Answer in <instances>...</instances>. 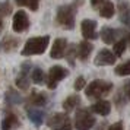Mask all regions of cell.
Wrapping results in <instances>:
<instances>
[{"instance_id": "cell-29", "label": "cell", "mask_w": 130, "mask_h": 130, "mask_svg": "<svg viewBox=\"0 0 130 130\" xmlns=\"http://www.w3.org/2000/svg\"><path fill=\"white\" fill-rule=\"evenodd\" d=\"M123 95L126 101H130V80H126L123 85Z\"/></svg>"}, {"instance_id": "cell-11", "label": "cell", "mask_w": 130, "mask_h": 130, "mask_svg": "<svg viewBox=\"0 0 130 130\" xmlns=\"http://www.w3.org/2000/svg\"><path fill=\"white\" fill-rule=\"evenodd\" d=\"M29 69H31V63H25L22 64V69H21V73H19L18 76H16V86L19 89H22V91H26V89L29 88Z\"/></svg>"}, {"instance_id": "cell-19", "label": "cell", "mask_w": 130, "mask_h": 130, "mask_svg": "<svg viewBox=\"0 0 130 130\" xmlns=\"http://www.w3.org/2000/svg\"><path fill=\"white\" fill-rule=\"evenodd\" d=\"M77 105H80V96L76 95V94L69 95V96L64 100V102H63V108H64V111H72V110L77 108Z\"/></svg>"}, {"instance_id": "cell-10", "label": "cell", "mask_w": 130, "mask_h": 130, "mask_svg": "<svg viewBox=\"0 0 130 130\" xmlns=\"http://www.w3.org/2000/svg\"><path fill=\"white\" fill-rule=\"evenodd\" d=\"M116 60H117V57L114 56L112 51H110L108 48H102L100 53L96 54L94 63L96 66H111L116 63Z\"/></svg>"}, {"instance_id": "cell-4", "label": "cell", "mask_w": 130, "mask_h": 130, "mask_svg": "<svg viewBox=\"0 0 130 130\" xmlns=\"http://www.w3.org/2000/svg\"><path fill=\"white\" fill-rule=\"evenodd\" d=\"M95 124V117L92 116L91 110L79 108L75 116V129L76 130H91Z\"/></svg>"}, {"instance_id": "cell-22", "label": "cell", "mask_w": 130, "mask_h": 130, "mask_svg": "<svg viewBox=\"0 0 130 130\" xmlns=\"http://www.w3.org/2000/svg\"><path fill=\"white\" fill-rule=\"evenodd\" d=\"M6 102L7 104H13V105H16V104H21L22 102V96L16 92V91H13V89H7L6 92Z\"/></svg>"}, {"instance_id": "cell-24", "label": "cell", "mask_w": 130, "mask_h": 130, "mask_svg": "<svg viewBox=\"0 0 130 130\" xmlns=\"http://www.w3.org/2000/svg\"><path fill=\"white\" fill-rule=\"evenodd\" d=\"M77 56V47L76 45H67V50H66L64 57L67 60V63L72 66H75V59Z\"/></svg>"}, {"instance_id": "cell-12", "label": "cell", "mask_w": 130, "mask_h": 130, "mask_svg": "<svg viewBox=\"0 0 130 130\" xmlns=\"http://www.w3.org/2000/svg\"><path fill=\"white\" fill-rule=\"evenodd\" d=\"M66 50H67V41L64 38H57L54 41L53 47H51V51H50V56L51 59H63L66 54Z\"/></svg>"}, {"instance_id": "cell-33", "label": "cell", "mask_w": 130, "mask_h": 130, "mask_svg": "<svg viewBox=\"0 0 130 130\" xmlns=\"http://www.w3.org/2000/svg\"><path fill=\"white\" fill-rule=\"evenodd\" d=\"M15 2H16L18 6H28V3H29L31 0H15Z\"/></svg>"}, {"instance_id": "cell-18", "label": "cell", "mask_w": 130, "mask_h": 130, "mask_svg": "<svg viewBox=\"0 0 130 130\" xmlns=\"http://www.w3.org/2000/svg\"><path fill=\"white\" fill-rule=\"evenodd\" d=\"M92 50H94V45L89 41L79 42V45H77V57L82 60V61H86L89 59L91 53H92Z\"/></svg>"}, {"instance_id": "cell-8", "label": "cell", "mask_w": 130, "mask_h": 130, "mask_svg": "<svg viewBox=\"0 0 130 130\" xmlns=\"http://www.w3.org/2000/svg\"><path fill=\"white\" fill-rule=\"evenodd\" d=\"M80 31H82L83 38L89 41V40H96V22L92 19H83L80 24Z\"/></svg>"}, {"instance_id": "cell-23", "label": "cell", "mask_w": 130, "mask_h": 130, "mask_svg": "<svg viewBox=\"0 0 130 130\" xmlns=\"http://www.w3.org/2000/svg\"><path fill=\"white\" fill-rule=\"evenodd\" d=\"M126 47H127V40H126V38H120L118 41H116L114 42V48H112L114 56H116V57H120V56L124 53Z\"/></svg>"}, {"instance_id": "cell-14", "label": "cell", "mask_w": 130, "mask_h": 130, "mask_svg": "<svg viewBox=\"0 0 130 130\" xmlns=\"http://www.w3.org/2000/svg\"><path fill=\"white\" fill-rule=\"evenodd\" d=\"M26 114H28V118L35 124L37 127L41 126L42 121H44V117H45L44 111L40 110V108H37V107H28L26 105Z\"/></svg>"}, {"instance_id": "cell-2", "label": "cell", "mask_w": 130, "mask_h": 130, "mask_svg": "<svg viewBox=\"0 0 130 130\" xmlns=\"http://www.w3.org/2000/svg\"><path fill=\"white\" fill-rule=\"evenodd\" d=\"M48 42H50V37L48 35L29 38L28 41L25 42V47L22 48L21 54H22V56H35V54H42L45 50H47Z\"/></svg>"}, {"instance_id": "cell-32", "label": "cell", "mask_w": 130, "mask_h": 130, "mask_svg": "<svg viewBox=\"0 0 130 130\" xmlns=\"http://www.w3.org/2000/svg\"><path fill=\"white\" fill-rule=\"evenodd\" d=\"M104 3V0H91V6L92 7H98Z\"/></svg>"}, {"instance_id": "cell-28", "label": "cell", "mask_w": 130, "mask_h": 130, "mask_svg": "<svg viewBox=\"0 0 130 130\" xmlns=\"http://www.w3.org/2000/svg\"><path fill=\"white\" fill-rule=\"evenodd\" d=\"M85 85H86V80H85V77L83 76H79L76 79V82H75V89L76 91H82L85 88Z\"/></svg>"}, {"instance_id": "cell-1", "label": "cell", "mask_w": 130, "mask_h": 130, "mask_svg": "<svg viewBox=\"0 0 130 130\" xmlns=\"http://www.w3.org/2000/svg\"><path fill=\"white\" fill-rule=\"evenodd\" d=\"M76 18V6L75 5H63L56 12V21L64 29H73Z\"/></svg>"}, {"instance_id": "cell-17", "label": "cell", "mask_w": 130, "mask_h": 130, "mask_svg": "<svg viewBox=\"0 0 130 130\" xmlns=\"http://www.w3.org/2000/svg\"><path fill=\"white\" fill-rule=\"evenodd\" d=\"M91 111L95 114H100V116H108L111 111V104L105 100H100L94 105H91Z\"/></svg>"}, {"instance_id": "cell-21", "label": "cell", "mask_w": 130, "mask_h": 130, "mask_svg": "<svg viewBox=\"0 0 130 130\" xmlns=\"http://www.w3.org/2000/svg\"><path fill=\"white\" fill-rule=\"evenodd\" d=\"M31 79L37 85H42V83L45 82V75H44V72H42L41 67H34L31 70Z\"/></svg>"}, {"instance_id": "cell-27", "label": "cell", "mask_w": 130, "mask_h": 130, "mask_svg": "<svg viewBox=\"0 0 130 130\" xmlns=\"http://www.w3.org/2000/svg\"><path fill=\"white\" fill-rule=\"evenodd\" d=\"M12 13V5H10V2H3V3H0V15L2 16H7V15H10Z\"/></svg>"}, {"instance_id": "cell-9", "label": "cell", "mask_w": 130, "mask_h": 130, "mask_svg": "<svg viewBox=\"0 0 130 130\" xmlns=\"http://www.w3.org/2000/svg\"><path fill=\"white\" fill-rule=\"evenodd\" d=\"M101 40L105 42V44H114L116 41H118L121 35H123V31L120 29H114V28H110V26H104L100 32Z\"/></svg>"}, {"instance_id": "cell-30", "label": "cell", "mask_w": 130, "mask_h": 130, "mask_svg": "<svg viewBox=\"0 0 130 130\" xmlns=\"http://www.w3.org/2000/svg\"><path fill=\"white\" fill-rule=\"evenodd\" d=\"M38 6H40V0H31L29 3H28V7L32 12H35L37 9H38Z\"/></svg>"}, {"instance_id": "cell-5", "label": "cell", "mask_w": 130, "mask_h": 130, "mask_svg": "<svg viewBox=\"0 0 130 130\" xmlns=\"http://www.w3.org/2000/svg\"><path fill=\"white\" fill-rule=\"evenodd\" d=\"M69 75V70L61 67V66H53L50 67L48 70V75L45 77V83H47V88L48 89H56L57 85H59L60 80H63L64 77H67Z\"/></svg>"}, {"instance_id": "cell-34", "label": "cell", "mask_w": 130, "mask_h": 130, "mask_svg": "<svg viewBox=\"0 0 130 130\" xmlns=\"http://www.w3.org/2000/svg\"><path fill=\"white\" fill-rule=\"evenodd\" d=\"M126 40H127V44H129V45H130V32H129V34H127V38H126Z\"/></svg>"}, {"instance_id": "cell-20", "label": "cell", "mask_w": 130, "mask_h": 130, "mask_svg": "<svg viewBox=\"0 0 130 130\" xmlns=\"http://www.w3.org/2000/svg\"><path fill=\"white\" fill-rule=\"evenodd\" d=\"M114 13H116V7L112 5L111 2H104L102 5H101V9H100V15L102 18H107L110 19L114 16Z\"/></svg>"}, {"instance_id": "cell-26", "label": "cell", "mask_w": 130, "mask_h": 130, "mask_svg": "<svg viewBox=\"0 0 130 130\" xmlns=\"http://www.w3.org/2000/svg\"><path fill=\"white\" fill-rule=\"evenodd\" d=\"M114 73L117 76H129L130 75V60L129 61H124L121 64H118L116 69H114Z\"/></svg>"}, {"instance_id": "cell-16", "label": "cell", "mask_w": 130, "mask_h": 130, "mask_svg": "<svg viewBox=\"0 0 130 130\" xmlns=\"http://www.w3.org/2000/svg\"><path fill=\"white\" fill-rule=\"evenodd\" d=\"M19 126V120L16 117V114L13 112H7L6 116L3 117L2 123H0V129L2 130H13L15 127Z\"/></svg>"}, {"instance_id": "cell-7", "label": "cell", "mask_w": 130, "mask_h": 130, "mask_svg": "<svg viewBox=\"0 0 130 130\" xmlns=\"http://www.w3.org/2000/svg\"><path fill=\"white\" fill-rule=\"evenodd\" d=\"M29 26V18L24 10H18L13 15V22H12V29L15 32H24Z\"/></svg>"}, {"instance_id": "cell-15", "label": "cell", "mask_w": 130, "mask_h": 130, "mask_svg": "<svg viewBox=\"0 0 130 130\" xmlns=\"http://www.w3.org/2000/svg\"><path fill=\"white\" fill-rule=\"evenodd\" d=\"M118 18L121 24L130 28V5L126 0H118Z\"/></svg>"}, {"instance_id": "cell-3", "label": "cell", "mask_w": 130, "mask_h": 130, "mask_svg": "<svg viewBox=\"0 0 130 130\" xmlns=\"http://www.w3.org/2000/svg\"><path fill=\"white\" fill-rule=\"evenodd\" d=\"M112 89V83L110 80H102V79H96L94 82H91L85 89V94L88 98L92 100H100L104 95H107Z\"/></svg>"}, {"instance_id": "cell-31", "label": "cell", "mask_w": 130, "mask_h": 130, "mask_svg": "<svg viewBox=\"0 0 130 130\" xmlns=\"http://www.w3.org/2000/svg\"><path fill=\"white\" fill-rule=\"evenodd\" d=\"M108 130H123V123H121V121H117V123L111 124Z\"/></svg>"}, {"instance_id": "cell-35", "label": "cell", "mask_w": 130, "mask_h": 130, "mask_svg": "<svg viewBox=\"0 0 130 130\" xmlns=\"http://www.w3.org/2000/svg\"><path fill=\"white\" fill-rule=\"evenodd\" d=\"M3 28V21H2V18H0V29Z\"/></svg>"}, {"instance_id": "cell-13", "label": "cell", "mask_w": 130, "mask_h": 130, "mask_svg": "<svg viewBox=\"0 0 130 130\" xmlns=\"http://www.w3.org/2000/svg\"><path fill=\"white\" fill-rule=\"evenodd\" d=\"M26 104H28V107H37V108L44 107L47 104V95L44 92L32 91L29 94V96H28V100H26Z\"/></svg>"}, {"instance_id": "cell-25", "label": "cell", "mask_w": 130, "mask_h": 130, "mask_svg": "<svg viewBox=\"0 0 130 130\" xmlns=\"http://www.w3.org/2000/svg\"><path fill=\"white\" fill-rule=\"evenodd\" d=\"M18 40L16 38H13V37H6L5 40H3V42H2V47H3V50L5 51H12V50H15V48L18 47Z\"/></svg>"}, {"instance_id": "cell-6", "label": "cell", "mask_w": 130, "mask_h": 130, "mask_svg": "<svg viewBox=\"0 0 130 130\" xmlns=\"http://www.w3.org/2000/svg\"><path fill=\"white\" fill-rule=\"evenodd\" d=\"M51 130H72V120L66 112H56L47 120Z\"/></svg>"}]
</instances>
